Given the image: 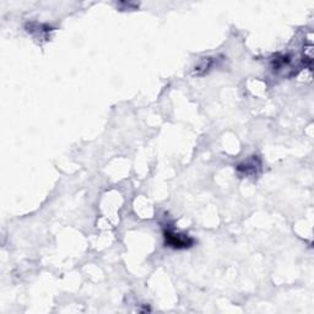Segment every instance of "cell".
Instances as JSON below:
<instances>
[{
	"instance_id": "obj_1",
	"label": "cell",
	"mask_w": 314,
	"mask_h": 314,
	"mask_svg": "<svg viewBox=\"0 0 314 314\" xmlns=\"http://www.w3.org/2000/svg\"><path fill=\"white\" fill-rule=\"evenodd\" d=\"M163 235L166 245L173 248V249H186L194 244L193 238L185 235H181V233H176L172 230H166Z\"/></svg>"
},
{
	"instance_id": "obj_2",
	"label": "cell",
	"mask_w": 314,
	"mask_h": 314,
	"mask_svg": "<svg viewBox=\"0 0 314 314\" xmlns=\"http://www.w3.org/2000/svg\"><path fill=\"white\" fill-rule=\"evenodd\" d=\"M260 168V162L257 158V156H254L253 158L248 159L244 163L239 164L237 167L238 173L243 174V176H255L258 172V169Z\"/></svg>"
},
{
	"instance_id": "obj_3",
	"label": "cell",
	"mask_w": 314,
	"mask_h": 314,
	"mask_svg": "<svg viewBox=\"0 0 314 314\" xmlns=\"http://www.w3.org/2000/svg\"><path fill=\"white\" fill-rule=\"evenodd\" d=\"M213 64H215L213 58H203L200 61H199L198 65L195 66L194 74H195V75H203V74H205L206 71H209V69L212 68Z\"/></svg>"
}]
</instances>
